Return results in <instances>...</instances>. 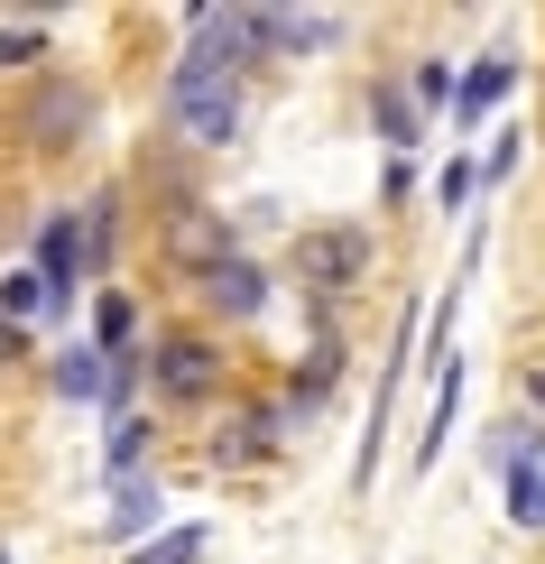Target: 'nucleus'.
Returning a JSON list of instances; mask_svg holds the SVG:
<instances>
[{"label":"nucleus","mask_w":545,"mask_h":564,"mask_svg":"<svg viewBox=\"0 0 545 564\" xmlns=\"http://www.w3.org/2000/svg\"><path fill=\"white\" fill-rule=\"evenodd\" d=\"M167 121H176V139H195V149H231V139H241V75H231L212 46H185L176 56Z\"/></svg>","instance_id":"1"},{"label":"nucleus","mask_w":545,"mask_h":564,"mask_svg":"<svg viewBox=\"0 0 545 564\" xmlns=\"http://www.w3.org/2000/svg\"><path fill=\"white\" fill-rule=\"evenodd\" d=\"M139 380H157L167 408H204V398L222 389V351H212L204 334H157L149 351H139Z\"/></svg>","instance_id":"2"},{"label":"nucleus","mask_w":545,"mask_h":564,"mask_svg":"<svg viewBox=\"0 0 545 564\" xmlns=\"http://www.w3.org/2000/svg\"><path fill=\"white\" fill-rule=\"evenodd\" d=\"M157 260L176 278H212L222 260H241V231H231V214H212V204H176L157 223Z\"/></svg>","instance_id":"3"},{"label":"nucleus","mask_w":545,"mask_h":564,"mask_svg":"<svg viewBox=\"0 0 545 564\" xmlns=\"http://www.w3.org/2000/svg\"><path fill=\"white\" fill-rule=\"evenodd\" d=\"M296 278H305L315 296L361 288V278H370V231H361V223H315V231H296Z\"/></svg>","instance_id":"4"},{"label":"nucleus","mask_w":545,"mask_h":564,"mask_svg":"<svg viewBox=\"0 0 545 564\" xmlns=\"http://www.w3.org/2000/svg\"><path fill=\"white\" fill-rule=\"evenodd\" d=\"M84 130H92V93H84L75 75H46V84L29 93V139H37L46 158H65Z\"/></svg>","instance_id":"5"},{"label":"nucleus","mask_w":545,"mask_h":564,"mask_svg":"<svg viewBox=\"0 0 545 564\" xmlns=\"http://www.w3.org/2000/svg\"><path fill=\"white\" fill-rule=\"evenodd\" d=\"M241 37L269 46V56H305V46H334L342 19L334 10H241Z\"/></svg>","instance_id":"6"},{"label":"nucleus","mask_w":545,"mask_h":564,"mask_svg":"<svg viewBox=\"0 0 545 564\" xmlns=\"http://www.w3.org/2000/svg\"><path fill=\"white\" fill-rule=\"evenodd\" d=\"M287 426H296L287 408H241L222 426V444H212V473H250V463H269L277 444H287Z\"/></svg>","instance_id":"7"},{"label":"nucleus","mask_w":545,"mask_h":564,"mask_svg":"<svg viewBox=\"0 0 545 564\" xmlns=\"http://www.w3.org/2000/svg\"><path fill=\"white\" fill-rule=\"evenodd\" d=\"M334 389H342V343H334V334H315V351H296L287 398H277V408H287V416H315Z\"/></svg>","instance_id":"8"},{"label":"nucleus","mask_w":545,"mask_h":564,"mask_svg":"<svg viewBox=\"0 0 545 564\" xmlns=\"http://www.w3.org/2000/svg\"><path fill=\"white\" fill-rule=\"evenodd\" d=\"M195 288H204V305H212V315H231V324H250L259 305H269V278H259L250 260H222L212 278H195Z\"/></svg>","instance_id":"9"},{"label":"nucleus","mask_w":545,"mask_h":564,"mask_svg":"<svg viewBox=\"0 0 545 564\" xmlns=\"http://www.w3.org/2000/svg\"><path fill=\"white\" fill-rule=\"evenodd\" d=\"M509 84H517V56L500 46V56H481V65H471V75H462V93H454V121H481V111L500 102Z\"/></svg>","instance_id":"10"},{"label":"nucleus","mask_w":545,"mask_h":564,"mask_svg":"<svg viewBox=\"0 0 545 564\" xmlns=\"http://www.w3.org/2000/svg\"><path fill=\"white\" fill-rule=\"evenodd\" d=\"M370 121H379V139H389V149H416L425 111L407 102V84H379V93H370Z\"/></svg>","instance_id":"11"},{"label":"nucleus","mask_w":545,"mask_h":564,"mask_svg":"<svg viewBox=\"0 0 545 564\" xmlns=\"http://www.w3.org/2000/svg\"><path fill=\"white\" fill-rule=\"evenodd\" d=\"M157 481H121V500H111V519H102V536H149L157 528Z\"/></svg>","instance_id":"12"},{"label":"nucleus","mask_w":545,"mask_h":564,"mask_svg":"<svg viewBox=\"0 0 545 564\" xmlns=\"http://www.w3.org/2000/svg\"><path fill=\"white\" fill-rule=\"evenodd\" d=\"M102 370H111V351H92V343L56 351V389H65V398H102Z\"/></svg>","instance_id":"13"},{"label":"nucleus","mask_w":545,"mask_h":564,"mask_svg":"<svg viewBox=\"0 0 545 564\" xmlns=\"http://www.w3.org/2000/svg\"><path fill=\"white\" fill-rule=\"evenodd\" d=\"M509 519L517 528H545V463H517V473H509Z\"/></svg>","instance_id":"14"},{"label":"nucleus","mask_w":545,"mask_h":564,"mask_svg":"<svg viewBox=\"0 0 545 564\" xmlns=\"http://www.w3.org/2000/svg\"><path fill=\"white\" fill-rule=\"evenodd\" d=\"M102 454H111V473H121V481H139V454H149V416H111V444H102Z\"/></svg>","instance_id":"15"},{"label":"nucleus","mask_w":545,"mask_h":564,"mask_svg":"<svg viewBox=\"0 0 545 564\" xmlns=\"http://www.w3.org/2000/svg\"><path fill=\"white\" fill-rule=\"evenodd\" d=\"M29 315H46V288H37L29 269H10V278H0V324H10V334H19V324H29Z\"/></svg>","instance_id":"16"},{"label":"nucleus","mask_w":545,"mask_h":564,"mask_svg":"<svg viewBox=\"0 0 545 564\" xmlns=\"http://www.w3.org/2000/svg\"><path fill=\"white\" fill-rule=\"evenodd\" d=\"M130 564H204V528H176V536H149Z\"/></svg>","instance_id":"17"},{"label":"nucleus","mask_w":545,"mask_h":564,"mask_svg":"<svg viewBox=\"0 0 545 564\" xmlns=\"http://www.w3.org/2000/svg\"><path fill=\"white\" fill-rule=\"evenodd\" d=\"M407 102H416V111H444V102H454V75H444V56H425V65H416Z\"/></svg>","instance_id":"18"},{"label":"nucleus","mask_w":545,"mask_h":564,"mask_svg":"<svg viewBox=\"0 0 545 564\" xmlns=\"http://www.w3.org/2000/svg\"><path fill=\"white\" fill-rule=\"evenodd\" d=\"M92 351H130V305L102 296V315H92Z\"/></svg>","instance_id":"19"},{"label":"nucleus","mask_w":545,"mask_h":564,"mask_svg":"<svg viewBox=\"0 0 545 564\" xmlns=\"http://www.w3.org/2000/svg\"><path fill=\"white\" fill-rule=\"evenodd\" d=\"M46 56V29H0V75H10V65H37Z\"/></svg>","instance_id":"20"},{"label":"nucleus","mask_w":545,"mask_h":564,"mask_svg":"<svg viewBox=\"0 0 545 564\" xmlns=\"http://www.w3.org/2000/svg\"><path fill=\"white\" fill-rule=\"evenodd\" d=\"M435 195H444V214H454V204L471 195V167H462V158H454V167H444V176H435Z\"/></svg>","instance_id":"21"},{"label":"nucleus","mask_w":545,"mask_h":564,"mask_svg":"<svg viewBox=\"0 0 545 564\" xmlns=\"http://www.w3.org/2000/svg\"><path fill=\"white\" fill-rule=\"evenodd\" d=\"M19 361V334H10V324H0V370H10Z\"/></svg>","instance_id":"22"},{"label":"nucleus","mask_w":545,"mask_h":564,"mask_svg":"<svg viewBox=\"0 0 545 564\" xmlns=\"http://www.w3.org/2000/svg\"><path fill=\"white\" fill-rule=\"evenodd\" d=\"M527 398H536V408H545V370H536V380H527Z\"/></svg>","instance_id":"23"},{"label":"nucleus","mask_w":545,"mask_h":564,"mask_svg":"<svg viewBox=\"0 0 545 564\" xmlns=\"http://www.w3.org/2000/svg\"><path fill=\"white\" fill-rule=\"evenodd\" d=\"M0 564H10V555H0Z\"/></svg>","instance_id":"24"}]
</instances>
